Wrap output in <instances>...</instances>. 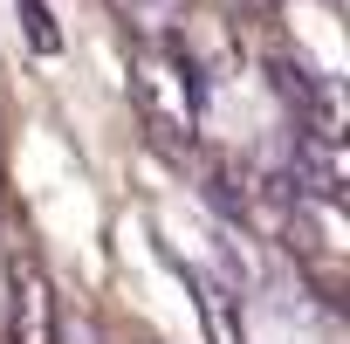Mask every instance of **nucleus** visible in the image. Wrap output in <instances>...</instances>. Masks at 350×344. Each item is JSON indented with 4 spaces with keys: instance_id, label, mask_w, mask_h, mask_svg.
<instances>
[{
    "instance_id": "nucleus-1",
    "label": "nucleus",
    "mask_w": 350,
    "mask_h": 344,
    "mask_svg": "<svg viewBox=\"0 0 350 344\" xmlns=\"http://www.w3.org/2000/svg\"><path fill=\"white\" fill-rule=\"evenodd\" d=\"M137 103H144V124L172 145H193V124H200V62L186 49H158L137 62Z\"/></svg>"
},
{
    "instance_id": "nucleus-2",
    "label": "nucleus",
    "mask_w": 350,
    "mask_h": 344,
    "mask_svg": "<svg viewBox=\"0 0 350 344\" xmlns=\"http://www.w3.org/2000/svg\"><path fill=\"white\" fill-rule=\"evenodd\" d=\"M62 337V310H55V282L35 255L8 262V344H55Z\"/></svg>"
},
{
    "instance_id": "nucleus-3",
    "label": "nucleus",
    "mask_w": 350,
    "mask_h": 344,
    "mask_svg": "<svg viewBox=\"0 0 350 344\" xmlns=\"http://www.w3.org/2000/svg\"><path fill=\"white\" fill-rule=\"evenodd\" d=\"M110 8L124 14V28H137L144 42H172L186 28V0H110Z\"/></svg>"
},
{
    "instance_id": "nucleus-4",
    "label": "nucleus",
    "mask_w": 350,
    "mask_h": 344,
    "mask_svg": "<svg viewBox=\"0 0 350 344\" xmlns=\"http://www.w3.org/2000/svg\"><path fill=\"white\" fill-rule=\"evenodd\" d=\"M21 28H28V42H35L42 56L62 49V28H55V14H49V0H21Z\"/></svg>"
},
{
    "instance_id": "nucleus-5",
    "label": "nucleus",
    "mask_w": 350,
    "mask_h": 344,
    "mask_svg": "<svg viewBox=\"0 0 350 344\" xmlns=\"http://www.w3.org/2000/svg\"><path fill=\"white\" fill-rule=\"evenodd\" d=\"M234 8H254V14H268V8H282V0H234Z\"/></svg>"
}]
</instances>
